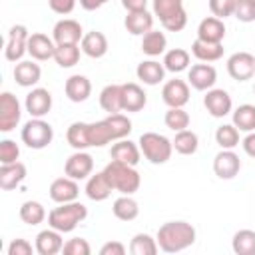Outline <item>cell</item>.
Listing matches in <instances>:
<instances>
[{
  "mask_svg": "<svg viewBox=\"0 0 255 255\" xmlns=\"http://www.w3.org/2000/svg\"><path fill=\"white\" fill-rule=\"evenodd\" d=\"M131 133V120L124 114H110L100 122H74L66 131V139L74 149L102 147L110 141L124 139Z\"/></svg>",
  "mask_w": 255,
  "mask_h": 255,
  "instance_id": "1",
  "label": "cell"
},
{
  "mask_svg": "<svg viewBox=\"0 0 255 255\" xmlns=\"http://www.w3.org/2000/svg\"><path fill=\"white\" fill-rule=\"evenodd\" d=\"M195 227L187 221H167L157 229V245L163 253H179L195 243Z\"/></svg>",
  "mask_w": 255,
  "mask_h": 255,
  "instance_id": "2",
  "label": "cell"
},
{
  "mask_svg": "<svg viewBox=\"0 0 255 255\" xmlns=\"http://www.w3.org/2000/svg\"><path fill=\"white\" fill-rule=\"evenodd\" d=\"M104 173H106L108 181L112 183L114 191H120L124 195H133L141 185V177H139L135 165H129V163H124V161L112 159L104 167Z\"/></svg>",
  "mask_w": 255,
  "mask_h": 255,
  "instance_id": "3",
  "label": "cell"
},
{
  "mask_svg": "<svg viewBox=\"0 0 255 255\" xmlns=\"http://www.w3.org/2000/svg\"><path fill=\"white\" fill-rule=\"evenodd\" d=\"M86 217H88V207L76 199L70 203H58V207H54L48 213V225L58 229L60 233H70Z\"/></svg>",
  "mask_w": 255,
  "mask_h": 255,
  "instance_id": "4",
  "label": "cell"
},
{
  "mask_svg": "<svg viewBox=\"0 0 255 255\" xmlns=\"http://www.w3.org/2000/svg\"><path fill=\"white\" fill-rule=\"evenodd\" d=\"M143 157L149 161V163H165L169 161L171 157V151H173V143L171 139H167L165 135L157 133V131H143L139 135V141H137Z\"/></svg>",
  "mask_w": 255,
  "mask_h": 255,
  "instance_id": "5",
  "label": "cell"
},
{
  "mask_svg": "<svg viewBox=\"0 0 255 255\" xmlns=\"http://www.w3.org/2000/svg\"><path fill=\"white\" fill-rule=\"evenodd\" d=\"M153 16L159 18L167 32H179L187 26V12L183 0H153Z\"/></svg>",
  "mask_w": 255,
  "mask_h": 255,
  "instance_id": "6",
  "label": "cell"
},
{
  "mask_svg": "<svg viewBox=\"0 0 255 255\" xmlns=\"http://www.w3.org/2000/svg\"><path fill=\"white\" fill-rule=\"evenodd\" d=\"M20 137L30 149H44L54 139V128L48 122H44L42 118H30L22 126Z\"/></svg>",
  "mask_w": 255,
  "mask_h": 255,
  "instance_id": "7",
  "label": "cell"
},
{
  "mask_svg": "<svg viewBox=\"0 0 255 255\" xmlns=\"http://www.w3.org/2000/svg\"><path fill=\"white\" fill-rule=\"evenodd\" d=\"M28 38H30L28 28L24 24H14L6 36L4 58L8 62H20L24 54H28Z\"/></svg>",
  "mask_w": 255,
  "mask_h": 255,
  "instance_id": "8",
  "label": "cell"
},
{
  "mask_svg": "<svg viewBox=\"0 0 255 255\" xmlns=\"http://www.w3.org/2000/svg\"><path fill=\"white\" fill-rule=\"evenodd\" d=\"M22 118V106L18 102V98L10 92H2L0 94V131L8 133L12 131Z\"/></svg>",
  "mask_w": 255,
  "mask_h": 255,
  "instance_id": "9",
  "label": "cell"
},
{
  "mask_svg": "<svg viewBox=\"0 0 255 255\" xmlns=\"http://www.w3.org/2000/svg\"><path fill=\"white\" fill-rule=\"evenodd\" d=\"M92 171H94V157L84 149H76L64 163V173L76 181L88 179Z\"/></svg>",
  "mask_w": 255,
  "mask_h": 255,
  "instance_id": "10",
  "label": "cell"
},
{
  "mask_svg": "<svg viewBox=\"0 0 255 255\" xmlns=\"http://www.w3.org/2000/svg\"><path fill=\"white\" fill-rule=\"evenodd\" d=\"M227 72L233 80L245 82L255 76V56L249 52H235L227 60Z\"/></svg>",
  "mask_w": 255,
  "mask_h": 255,
  "instance_id": "11",
  "label": "cell"
},
{
  "mask_svg": "<svg viewBox=\"0 0 255 255\" xmlns=\"http://www.w3.org/2000/svg\"><path fill=\"white\" fill-rule=\"evenodd\" d=\"M215 82H217V70L211 64H207V62L193 64L187 70V84L193 90L207 92V90H211L215 86Z\"/></svg>",
  "mask_w": 255,
  "mask_h": 255,
  "instance_id": "12",
  "label": "cell"
},
{
  "mask_svg": "<svg viewBox=\"0 0 255 255\" xmlns=\"http://www.w3.org/2000/svg\"><path fill=\"white\" fill-rule=\"evenodd\" d=\"M52 38L56 44H80L84 38L82 24L74 18H62L54 24Z\"/></svg>",
  "mask_w": 255,
  "mask_h": 255,
  "instance_id": "13",
  "label": "cell"
},
{
  "mask_svg": "<svg viewBox=\"0 0 255 255\" xmlns=\"http://www.w3.org/2000/svg\"><path fill=\"white\" fill-rule=\"evenodd\" d=\"M203 106L205 110L213 116V118H225L227 114H231V108H233V102H231V96L221 90V88H211L207 90V94L203 96Z\"/></svg>",
  "mask_w": 255,
  "mask_h": 255,
  "instance_id": "14",
  "label": "cell"
},
{
  "mask_svg": "<svg viewBox=\"0 0 255 255\" xmlns=\"http://www.w3.org/2000/svg\"><path fill=\"white\" fill-rule=\"evenodd\" d=\"M161 98L167 108H183L189 102V84L185 80H169L161 88Z\"/></svg>",
  "mask_w": 255,
  "mask_h": 255,
  "instance_id": "15",
  "label": "cell"
},
{
  "mask_svg": "<svg viewBox=\"0 0 255 255\" xmlns=\"http://www.w3.org/2000/svg\"><path fill=\"white\" fill-rule=\"evenodd\" d=\"M241 169V159L233 149H221L213 157V171L219 179H233Z\"/></svg>",
  "mask_w": 255,
  "mask_h": 255,
  "instance_id": "16",
  "label": "cell"
},
{
  "mask_svg": "<svg viewBox=\"0 0 255 255\" xmlns=\"http://www.w3.org/2000/svg\"><path fill=\"white\" fill-rule=\"evenodd\" d=\"M30 118H44L52 110V94L46 88H32L24 102Z\"/></svg>",
  "mask_w": 255,
  "mask_h": 255,
  "instance_id": "17",
  "label": "cell"
},
{
  "mask_svg": "<svg viewBox=\"0 0 255 255\" xmlns=\"http://www.w3.org/2000/svg\"><path fill=\"white\" fill-rule=\"evenodd\" d=\"M56 52V42L54 38L42 34V32H32L28 38V54L32 56V60L36 62H46L50 58H54Z\"/></svg>",
  "mask_w": 255,
  "mask_h": 255,
  "instance_id": "18",
  "label": "cell"
},
{
  "mask_svg": "<svg viewBox=\"0 0 255 255\" xmlns=\"http://www.w3.org/2000/svg\"><path fill=\"white\" fill-rule=\"evenodd\" d=\"M50 199L56 201V203H70V201H76L78 195H80V185L76 179L72 177H58L50 183Z\"/></svg>",
  "mask_w": 255,
  "mask_h": 255,
  "instance_id": "19",
  "label": "cell"
},
{
  "mask_svg": "<svg viewBox=\"0 0 255 255\" xmlns=\"http://www.w3.org/2000/svg\"><path fill=\"white\" fill-rule=\"evenodd\" d=\"M147 104V96L143 88L135 82L122 84V108L124 112H141Z\"/></svg>",
  "mask_w": 255,
  "mask_h": 255,
  "instance_id": "20",
  "label": "cell"
},
{
  "mask_svg": "<svg viewBox=\"0 0 255 255\" xmlns=\"http://www.w3.org/2000/svg\"><path fill=\"white\" fill-rule=\"evenodd\" d=\"M14 80L22 88H32L42 78V68L36 64V60H20L14 66Z\"/></svg>",
  "mask_w": 255,
  "mask_h": 255,
  "instance_id": "21",
  "label": "cell"
},
{
  "mask_svg": "<svg viewBox=\"0 0 255 255\" xmlns=\"http://www.w3.org/2000/svg\"><path fill=\"white\" fill-rule=\"evenodd\" d=\"M34 249L40 253V255H56L64 249V239H62V233L54 227H48L44 231H40L36 235V243H34Z\"/></svg>",
  "mask_w": 255,
  "mask_h": 255,
  "instance_id": "22",
  "label": "cell"
},
{
  "mask_svg": "<svg viewBox=\"0 0 255 255\" xmlns=\"http://www.w3.org/2000/svg\"><path fill=\"white\" fill-rule=\"evenodd\" d=\"M225 38V24L221 18L207 16L199 22L197 26V40L211 42V44H221Z\"/></svg>",
  "mask_w": 255,
  "mask_h": 255,
  "instance_id": "23",
  "label": "cell"
},
{
  "mask_svg": "<svg viewBox=\"0 0 255 255\" xmlns=\"http://www.w3.org/2000/svg\"><path fill=\"white\" fill-rule=\"evenodd\" d=\"M64 92H66V96H68L70 102L82 104V102H86V100L90 98V94H92V82H90L86 76H82V74H74V76H70V78L66 80Z\"/></svg>",
  "mask_w": 255,
  "mask_h": 255,
  "instance_id": "24",
  "label": "cell"
},
{
  "mask_svg": "<svg viewBox=\"0 0 255 255\" xmlns=\"http://www.w3.org/2000/svg\"><path fill=\"white\" fill-rule=\"evenodd\" d=\"M26 165L22 161H14V163H2L0 165V187L4 191H12L16 189L24 179H26Z\"/></svg>",
  "mask_w": 255,
  "mask_h": 255,
  "instance_id": "25",
  "label": "cell"
},
{
  "mask_svg": "<svg viewBox=\"0 0 255 255\" xmlns=\"http://www.w3.org/2000/svg\"><path fill=\"white\" fill-rule=\"evenodd\" d=\"M165 66L163 62L159 64L157 60H143L137 64L135 68V76L139 82H143L145 86H157L159 82H163L165 78Z\"/></svg>",
  "mask_w": 255,
  "mask_h": 255,
  "instance_id": "26",
  "label": "cell"
},
{
  "mask_svg": "<svg viewBox=\"0 0 255 255\" xmlns=\"http://www.w3.org/2000/svg\"><path fill=\"white\" fill-rule=\"evenodd\" d=\"M110 157L116 159V161H124V163H129V165H137L139 163V157H141V149L137 143L129 141V139H118L112 147H110Z\"/></svg>",
  "mask_w": 255,
  "mask_h": 255,
  "instance_id": "27",
  "label": "cell"
},
{
  "mask_svg": "<svg viewBox=\"0 0 255 255\" xmlns=\"http://www.w3.org/2000/svg\"><path fill=\"white\" fill-rule=\"evenodd\" d=\"M84 191H86L88 199H92V201H104V199H108V197L112 195L114 187H112V183L108 181V177H106V173H104V169H102V171L92 173V175L88 177Z\"/></svg>",
  "mask_w": 255,
  "mask_h": 255,
  "instance_id": "28",
  "label": "cell"
},
{
  "mask_svg": "<svg viewBox=\"0 0 255 255\" xmlns=\"http://www.w3.org/2000/svg\"><path fill=\"white\" fill-rule=\"evenodd\" d=\"M80 48H82V52L86 54V56H90V58H104L106 54H108V38H106V34L104 32H98V30H92V32H88V34H84V38H82V42H80Z\"/></svg>",
  "mask_w": 255,
  "mask_h": 255,
  "instance_id": "29",
  "label": "cell"
},
{
  "mask_svg": "<svg viewBox=\"0 0 255 255\" xmlns=\"http://www.w3.org/2000/svg\"><path fill=\"white\" fill-rule=\"evenodd\" d=\"M124 26L129 34L133 36H143L149 30H153V14H149L147 10H139V12H128Z\"/></svg>",
  "mask_w": 255,
  "mask_h": 255,
  "instance_id": "30",
  "label": "cell"
},
{
  "mask_svg": "<svg viewBox=\"0 0 255 255\" xmlns=\"http://www.w3.org/2000/svg\"><path fill=\"white\" fill-rule=\"evenodd\" d=\"M100 106L108 114H120L122 108V84H108L100 92Z\"/></svg>",
  "mask_w": 255,
  "mask_h": 255,
  "instance_id": "31",
  "label": "cell"
},
{
  "mask_svg": "<svg viewBox=\"0 0 255 255\" xmlns=\"http://www.w3.org/2000/svg\"><path fill=\"white\" fill-rule=\"evenodd\" d=\"M191 54L199 60V62H217L223 58V44H211V42H203L197 40L191 44Z\"/></svg>",
  "mask_w": 255,
  "mask_h": 255,
  "instance_id": "32",
  "label": "cell"
},
{
  "mask_svg": "<svg viewBox=\"0 0 255 255\" xmlns=\"http://www.w3.org/2000/svg\"><path fill=\"white\" fill-rule=\"evenodd\" d=\"M167 48V38L163 32L159 30H149L147 34L141 36V52L147 54L149 58H155L159 54H163Z\"/></svg>",
  "mask_w": 255,
  "mask_h": 255,
  "instance_id": "33",
  "label": "cell"
},
{
  "mask_svg": "<svg viewBox=\"0 0 255 255\" xmlns=\"http://www.w3.org/2000/svg\"><path fill=\"white\" fill-rule=\"evenodd\" d=\"M112 211L114 215L120 219V221H133L137 215H139V205L137 201L131 197V195H120L114 205H112Z\"/></svg>",
  "mask_w": 255,
  "mask_h": 255,
  "instance_id": "34",
  "label": "cell"
},
{
  "mask_svg": "<svg viewBox=\"0 0 255 255\" xmlns=\"http://www.w3.org/2000/svg\"><path fill=\"white\" fill-rule=\"evenodd\" d=\"M173 143V149L181 155H193L199 147V137L195 131L191 129H181V131H175V137L171 139Z\"/></svg>",
  "mask_w": 255,
  "mask_h": 255,
  "instance_id": "35",
  "label": "cell"
},
{
  "mask_svg": "<svg viewBox=\"0 0 255 255\" xmlns=\"http://www.w3.org/2000/svg\"><path fill=\"white\" fill-rule=\"evenodd\" d=\"M80 44H56L54 60L60 68H74L80 62Z\"/></svg>",
  "mask_w": 255,
  "mask_h": 255,
  "instance_id": "36",
  "label": "cell"
},
{
  "mask_svg": "<svg viewBox=\"0 0 255 255\" xmlns=\"http://www.w3.org/2000/svg\"><path fill=\"white\" fill-rule=\"evenodd\" d=\"M189 60H191V56H189L187 50H183V48H171L163 56V66H165L167 72L179 74V72H183V70L189 68Z\"/></svg>",
  "mask_w": 255,
  "mask_h": 255,
  "instance_id": "37",
  "label": "cell"
},
{
  "mask_svg": "<svg viewBox=\"0 0 255 255\" xmlns=\"http://www.w3.org/2000/svg\"><path fill=\"white\" fill-rule=\"evenodd\" d=\"M231 249L237 255H255V231L239 229L231 239Z\"/></svg>",
  "mask_w": 255,
  "mask_h": 255,
  "instance_id": "38",
  "label": "cell"
},
{
  "mask_svg": "<svg viewBox=\"0 0 255 255\" xmlns=\"http://www.w3.org/2000/svg\"><path fill=\"white\" fill-rule=\"evenodd\" d=\"M233 126L239 131H255V106L241 104L233 110Z\"/></svg>",
  "mask_w": 255,
  "mask_h": 255,
  "instance_id": "39",
  "label": "cell"
},
{
  "mask_svg": "<svg viewBox=\"0 0 255 255\" xmlns=\"http://www.w3.org/2000/svg\"><path fill=\"white\" fill-rule=\"evenodd\" d=\"M159 251L157 239H153L147 233H135L129 241V253L131 255H155Z\"/></svg>",
  "mask_w": 255,
  "mask_h": 255,
  "instance_id": "40",
  "label": "cell"
},
{
  "mask_svg": "<svg viewBox=\"0 0 255 255\" xmlns=\"http://www.w3.org/2000/svg\"><path fill=\"white\" fill-rule=\"evenodd\" d=\"M20 219L26 223V225H40L44 219H46V209H44V205L40 203V201H34V199H30V201H24L22 205H20Z\"/></svg>",
  "mask_w": 255,
  "mask_h": 255,
  "instance_id": "41",
  "label": "cell"
},
{
  "mask_svg": "<svg viewBox=\"0 0 255 255\" xmlns=\"http://www.w3.org/2000/svg\"><path fill=\"white\" fill-rule=\"evenodd\" d=\"M215 141L221 149H233L239 145V129L233 124H223L215 129Z\"/></svg>",
  "mask_w": 255,
  "mask_h": 255,
  "instance_id": "42",
  "label": "cell"
},
{
  "mask_svg": "<svg viewBox=\"0 0 255 255\" xmlns=\"http://www.w3.org/2000/svg\"><path fill=\"white\" fill-rule=\"evenodd\" d=\"M163 122H165V126L171 131H181V129H187L189 128V114L183 108H169L165 112Z\"/></svg>",
  "mask_w": 255,
  "mask_h": 255,
  "instance_id": "43",
  "label": "cell"
},
{
  "mask_svg": "<svg viewBox=\"0 0 255 255\" xmlns=\"http://www.w3.org/2000/svg\"><path fill=\"white\" fill-rule=\"evenodd\" d=\"M233 16L245 24L255 22V0H235Z\"/></svg>",
  "mask_w": 255,
  "mask_h": 255,
  "instance_id": "44",
  "label": "cell"
},
{
  "mask_svg": "<svg viewBox=\"0 0 255 255\" xmlns=\"http://www.w3.org/2000/svg\"><path fill=\"white\" fill-rule=\"evenodd\" d=\"M20 157V147L14 139L0 141V163H14Z\"/></svg>",
  "mask_w": 255,
  "mask_h": 255,
  "instance_id": "45",
  "label": "cell"
},
{
  "mask_svg": "<svg viewBox=\"0 0 255 255\" xmlns=\"http://www.w3.org/2000/svg\"><path fill=\"white\" fill-rule=\"evenodd\" d=\"M66 255H90L92 253V247L88 243V239L84 237H74L70 241L64 243V249H62Z\"/></svg>",
  "mask_w": 255,
  "mask_h": 255,
  "instance_id": "46",
  "label": "cell"
},
{
  "mask_svg": "<svg viewBox=\"0 0 255 255\" xmlns=\"http://www.w3.org/2000/svg\"><path fill=\"white\" fill-rule=\"evenodd\" d=\"M209 10L215 18L225 20L227 16H233L235 0H209Z\"/></svg>",
  "mask_w": 255,
  "mask_h": 255,
  "instance_id": "47",
  "label": "cell"
},
{
  "mask_svg": "<svg viewBox=\"0 0 255 255\" xmlns=\"http://www.w3.org/2000/svg\"><path fill=\"white\" fill-rule=\"evenodd\" d=\"M8 255H32V243L22 237H16L8 245Z\"/></svg>",
  "mask_w": 255,
  "mask_h": 255,
  "instance_id": "48",
  "label": "cell"
},
{
  "mask_svg": "<svg viewBox=\"0 0 255 255\" xmlns=\"http://www.w3.org/2000/svg\"><path fill=\"white\" fill-rule=\"evenodd\" d=\"M48 6L52 8V12L66 16L76 8V0H48Z\"/></svg>",
  "mask_w": 255,
  "mask_h": 255,
  "instance_id": "49",
  "label": "cell"
},
{
  "mask_svg": "<svg viewBox=\"0 0 255 255\" xmlns=\"http://www.w3.org/2000/svg\"><path fill=\"white\" fill-rule=\"evenodd\" d=\"M124 253H126V245L120 241H108L100 249V255H124Z\"/></svg>",
  "mask_w": 255,
  "mask_h": 255,
  "instance_id": "50",
  "label": "cell"
},
{
  "mask_svg": "<svg viewBox=\"0 0 255 255\" xmlns=\"http://www.w3.org/2000/svg\"><path fill=\"white\" fill-rule=\"evenodd\" d=\"M241 145H243V151H245L249 157L255 159V131H249V133L243 137Z\"/></svg>",
  "mask_w": 255,
  "mask_h": 255,
  "instance_id": "51",
  "label": "cell"
},
{
  "mask_svg": "<svg viewBox=\"0 0 255 255\" xmlns=\"http://www.w3.org/2000/svg\"><path fill=\"white\" fill-rule=\"evenodd\" d=\"M122 6L128 12H139V10H147V0H122Z\"/></svg>",
  "mask_w": 255,
  "mask_h": 255,
  "instance_id": "52",
  "label": "cell"
},
{
  "mask_svg": "<svg viewBox=\"0 0 255 255\" xmlns=\"http://www.w3.org/2000/svg\"><path fill=\"white\" fill-rule=\"evenodd\" d=\"M110 0H80V6L84 8V10H98V8H102L104 4H108Z\"/></svg>",
  "mask_w": 255,
  "mask_h": 255,
  "instance_id": "53",
  "label": "cell"
},
{
  "mask_svg": "<svg viewBox=\"0 0 255 255\" xmlns=\"http://www.w3.org/2000/svg\"><path fill=\"white\" fill-rule=\"evenodd\" d=\"M253 92H255V86H253Z\"/></svg>",
  "mask_w": 255,
  "mask_h": 255,
  "instance_id": "54",
  "label": "cell"
}]
</instances>
